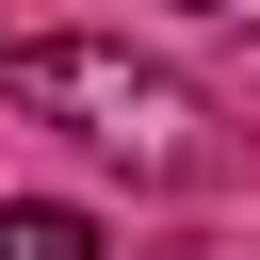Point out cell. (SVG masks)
<instances>
[{
  "label": "cell",
  "mask_w": 260,
  "mask_h": 260,
  "mask_svg": "<svg viewBox=\"0 0 260 260\" xmlns=\"http://www.w3.org/2000/svg\"><path fill=\"white\" fill-rule=\"evenodd\" d=\"M0 98L49 114V130H81V146L130 162V179H195V162H211V98H195L179 65L98 49V32H32V49H0Z\"/></svg>",
  "instance_id": "obj_1"
},
{
  "label": "cell",
  "mask_w": 260,
  "mask_h": 260,
  "mask_svg": "<svg viewBox=\"0 0 260 260\" xmlns=\"http://www.w3.org/2000/svg\"><path fill=\"white\" fill-rule=\"evenodd\" d=\"M0 260H98V211H65V195H16V211H0Z\"/></svg>",
  "instance_id": "obj_2"
}]
</instances>
